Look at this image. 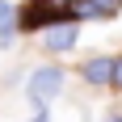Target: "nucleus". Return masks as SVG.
Instances as JSON below:
<instances>
[{"label": "nucleus", "mask_w": 122, "mask_h": 122, "mask_svg": "<svg viewBox=\"0 0 122 122\" xmlns=\"http://www.w3.org/2000/svg\"><path fill=\"white\" fill-rule=\"evenodd\" d=\"M76 38H80V25L76 21H59V25H51V30H42V46L51 55H63V51L76 46Z\"/></svg>", "instance_id": "obj_3"}, {"label": "nucleus", "mask_w": 122, "mask_h": 122, "mask_svg": "<svg viewBox=\"0 0 122 122\" xmlns=\"http://www.w3.org/2000/svg\"><path fill=\"white\" fill-rule=\"evenodd\" d=\"M114 72H118V55H93L80 63V80L93 88H114Z\"/></svg>", "instance_id": "obj_2"}, {"label": "nucleus", "mask_w": 122, "mask_h": 122, "mask_svg": "<svg viewBox=\"0 0 122 122\" xmlns=\"http://www.w3.org/2000/svg\"><path fill=\"white\" fill-rule=\"evenodd\" d=\"M30 122H51V114H46V110H38V114H34Z\"/></svg>", "instance_id": "obj_7"}, {"label": "nucleus", "mask_w": 122, "mask_h": 122, "mask_svg": "<svg viewBox=\"0 0 122 122\" xmlns=\"http://www.w3.org/2000/svg\"><path fill=\"white\" fill-rule=\"evenodd\" d=\"M114 93H122V55H118V72H114Z\"/></svg>", "instance_id": "obj_6"}, {"label": "nucleus", "mask_w": 122, "mask_h": 122, "mask_svg": "<svg viewBox=\"0 0 122 122\" xmlns=\"http://www.w3.org/2000/svg\"><path fill=\"white\" fill-rule=\"evenodd\" d=\"M105 122H122V114H110V118H105Z\"/></svg>", "instance_id": "obj_8"}, {"label": "nucleus", "mask_w": 122, "mask_h": 122, "mask_svg": "<svg viewBox=\"0 0 122 122\" xmlns=\"http://www.w3.org/2000/svg\"><path fill=\"white\" fill-rule=\"evenodd\" d=\"M122 13V0H80L72 13H67V21H88V17H101V21H110V17H118Z\"/></svg>", "instance_id": "obj_4"}, {"label": "nucleus", "mask_w": 122, "mask_h": 122, "mask_svg": "<svg viewBox=\"0 0 122 122\" xmlns=\"http://www.w3.org/2000/svg\"><path fill=\"white\" fill-rule=\"evenodd\" d=\"M17 9H13L9 0H0V46H13V38H17Z\"/></svg>", "instance_id": "obj_5"}, {"label": "nucleus", "mask_w": 122, "mask_h": 122, "mask_svg": "<svg viewBox=\"0 0 122 122\" xmlns=\"http://www.w3.org/2000/svg\"><path fill=\"white\" fill-rule=\"evenodd\" d=\"M63 80H67V72H63L59 63H42V67H34L30 80H25V97L34 101L38 110H46L51 101L63 93Z\"/></svg>", "instance_id": "obj_1"}]
</instances>
